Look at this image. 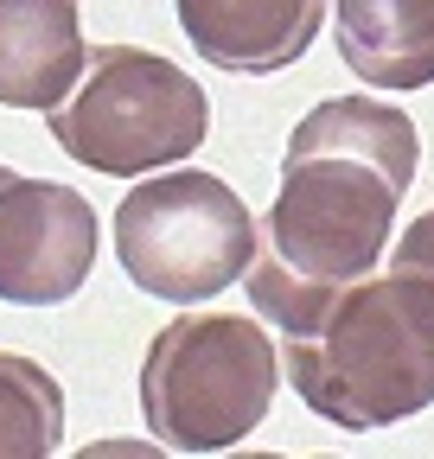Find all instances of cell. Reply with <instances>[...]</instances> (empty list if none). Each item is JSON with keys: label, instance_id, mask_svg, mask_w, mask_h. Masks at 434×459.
<instances>
[{"label": "cell", "instance_id": "cell-1", "mask_svg": "<svg viewBox=\"0 0 434 459\" xmlns=\"http://www.w3.org/2000/svg\"><path fill=\"white\" fill-rule=\"evenodd\" d=\"M421 172V134L396 102L326 96L300 115L282 153V186L243 274L249 307L282 325L313 294L377 274L396 211Z\"/></svg>", "mask_w": 434, "mask_h": 459}, {"label": "cell", "instance_id": "cell-2", "mask_svg": "<svg viewBox=\"0 0 434 459\" xmlns=\"http://www.w3.org/2000/svg\"><path fill=\"white\" fill-rule=\"evenodd\" d=\"M282 370L319 421L345 434L434 409V262L396 243L390 274L313 294L282 325Z\"/></svg>", "mask_w": 434, "mask_h": 459}, {"label": "cell", "instance_id": "cell-3", "mask_svg": "<svg viewBox=\"0 0 434 459\" xmlns=\"http://www.w3.org/2000/svg\"><path fill=\"white\" fill-rule=\"evenodd\" d=\"M282 389V344L249 313H179L141 358L147 434L173 453H224L249 440Z\"/></svg>", "mask_w": 434, "mask_h": 459}, {"label": "cell", "instance_id": "cell-4", "mask_svg": "<svg viewBox=\"0 0 434 459\" xmlns=\"http://www.w3.org/2000/svg\"><path fill=\"white\" fill-rule=\"evenodd\" d=\"M45 128L77 166L108 179H141L204 147L211 102L198 77H186L173 57L147 45H90L65 102L45 108Z\"/></svg>", "mask_w": 434, "mask_h": 459}, {"label": "cell", "instance_id": "cell-5", "mask_svg": "<svg viewBox=\"0 0 434 459\" xmlns=\"http://www.w3.org/2000/svg\"><path fill=\"white\" fill-rule=\"evenodd\" d=\"M262 223L256 211L217 179V172H173L160 166V179H135V192L116 204V262L122 274L153 300L198 307L237 287L256 262Z\"/></svg>", "mask_w": 434, "mask_h": 459}, {"label": "cell", "instance_id": "cell-6", "mask_svg": "<svg viewBox=\"0 0 434 459\" xmlns=\"http://www.w3.org/2000/svg\"><path fill=\"white\" fill-rule=\"evenodd\" d=\"M102 223L77 186L26 179L0 166V300L7 307H58L96 268Z\"/></svg>", "mask_w": 434, "mask_h": 459}, {"label": "cell", "instance_id": "cell-7", "mask_svg": "<svg viewBox=\"0 0 434 459\" xmlns=\"http://www.w3.org/2000/svg\"><path fill=\"white\" fill-rule=\"evenodd\" d=\"M204 65L230 77H275L313 51L333 0H173Z\"/></svg>", "mask_w": 434, "mask_h": 459}, {"label": "cell", "instance_id": "cell-8", "mask_svg": "<svg viewBox=\"0 0 434 459\" xmlns=\"http://www.w3.org/2000/svg\"><path fill=\"white\" fill-rule=\"evenodd\" d=\"M77 0H0V102L45 115L83 71Z\"/></svg>", "mask_w": 434, "mask_h": 459}, {"label": "cell", "instance_id": "cell-9", "mask_svg": "<svg viewBox=\"0 0 434 459\" xmlns=\"http://www.w3.org/2000/svg\"><path fill=\"white\" fill-rule=\"evenodd\" d=\"M333 39L370 90L434 83V0H333Z\"/></svg>", "mask_w": 434, "mask_h": 459}, {"label": "cell", "instance_id": "cell-10", "mask_svg": "<svg viewBox=\"0 0 434 459\" xmlns=\"http://www.w3.org/2000/svg\"><path fill=\"white\" fill-rule=\"evenodd\" d=\"M65 440V389L45 364L0 351V459H45Z\"/></svg>", "mask_w": 434, "mask_h": 459}]
</instances>
